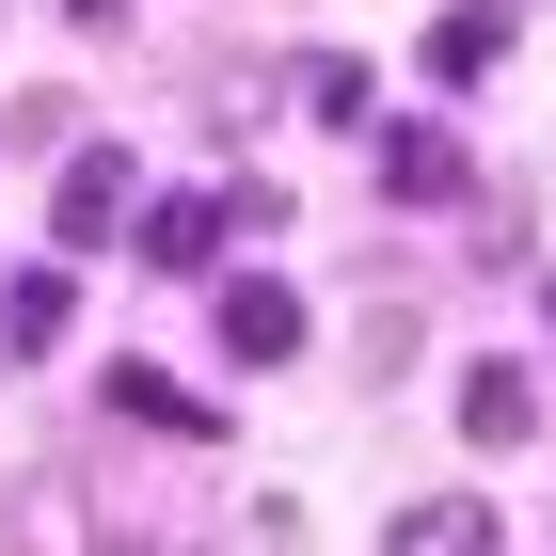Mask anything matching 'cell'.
<instances>
[{
    "label": "cell",
    "instance_id": "30bf717a",
    "mask_svg": "<svg viewBox=\"0 0 556 556\" xmlns=\"http://www.w3.org/2000/svg\"><path fill=\"white\" fill-rule=\"evenodd\" d=\"M80 525H96V509H80V477H33V493H16V541H33V556H96Z\"/></svg>",
    "mask_w": 556,
    "mask_h": 556
},
{
    "label": "cell",
    "instance_id": "9c48e42d",
    "mask_svg": "<svg viewBox=\"0 0 556 556\" xmlns=\"http://www.w3.org/2000/svg\"><path fill=\"white\" fill-rule=\"evenodd\" d=\"M462 429H477V445H525V429H541V382H525L509 350H493V366H462Z\"/></svg>",
    "mask_w": 556,
    "mask_h": 556
},
{
    "label": "cell",
    "instance_id": "8992f818",
    "mask_svg": "<svg viewBox=\"0 0 556 556\" xmlns=\"http://www.w3.org/2000/svg\"><path fill=\"white\" fill-rule=\"evenodd\" d=\"M64 318H80V287H64V270H16V287H0V366H48Z\"/></svg>",
    "mask_w": 556,
    "mask_h": 556
},
{
    "label": "cell",
    "instance_id": "8fae6325",
    "mask_svg": "<svg viewBox=\"0 0 556 556\" xmlns=\"http://www.w3.org/2000/svg\"><path fill=\"white\" fill-rule=\"evenodd\" d=\"M302 112L318 128H366V64H302Z\"/></svg>",
    "mask_w": 556,
    "mask_h": 556
},
{
    "label": "cell",
    "instance_id": "3957f363",
    "mask_svg": "<svg viewBox=\"0 0 556 556\" xmlns=\"http://www.w3.org/2000/svg\"><path fill=\"white\" fill-rule=\"evenodd\" d=\"M207 318H223V350H239V366H287V350H302V287H270V270L207 287Z\"/></svg>",
    "mask_w": 556,
    "mask_h": 556
},
{
    "label": "cell",
    "instance_id": "52a82bcc",
    "mask_svg": "<svg viewBox=\"0 0 556 556\" xmlns=\"http://www.w3.org/2000/svg\"><path fill=\"white\" fill-rule=\"evenodd\" d=\"M382 556H509V525L477 509V493H429V509H397V541Z\"/></svg>",
    "mask_w": 556,
    "mask_h": 556
},
{
    "label": "cell",
    "instance_id": "ba28073f",
    "mask_svg": "<svg viewBox=\"0 0 556 556\" xmlns=\"http://www.w3.org/2000/svg\"><path fill=\"white\" fill-rule=\"evenodd\" d=\"M509 64V0H445L429 16V80H493Z\"/></svg>",
    "mask_w": 556,
    "mask_h": 556
},
{
    "label": "cell",
    "instance_id": "6da1fadb",
    "mask_svg": "<svg viewBox=\"0 0 556 556\" xmlns=\"http://www.w3.org/2000/svg\"><path fill=\"white\" fill-rule=\"evenodd\" d=\"M128 207H143V175L96 143V160H64V191H48V239H64V255H96V239H128Z\"/></svg>",
    "mask_w": 556,
    "mask_h": 556
},
{
    "label": "cell",
    "instance_id": "7c38bea8",
    "mask_svg": "<svg viewBox=\"0 0 556 556\" xmlns=\"http://www.w3.org/2000/svg\"><path fill=\"white\" fill-rule=\"evenodd\" d=\"M80 16H112V0H80Z\"/></svg>",
    "mask_w": 556,
    "mask_h": 556
},
{
    "label": "cell",
    "instance_id": "277c9868",
    "mask_svg": "<svg viewBox=\"0 0 556 556\" xmlns=\"http://www.w3.org/2000/svg\"><path fill=\"white\" fill-rule=\"evenodd\" d=\"M382 191H397V207H462V191H477V160H462L445 128H382Z\"/></svg>",
    "mask_w": 556,
    "mask_h": 556
},
{
    "label": "cell",
    "instance_id": "7a4b0ae2",
    "mask_svg": "<svg viewBox=\"0 0 556 556\" xmlns=\"http://www.w3.org/2000/svg\"><path fill=\"white\" fill-rule=\"evenodd\" d=\"M128 223H143V270H160V287H207L223 239H239V223H223V191H175V207H128Z\"/></svg>",
    "mask_w": 556,
    "mask_h": 556
},
{
    "label": "cell",
    "instance_id": "5b68a950",
    "mask_svg": "<svg viewBox=\"0 0 556 556\" xmlns=\"http://www.w3.org/2000/svg\"><path fill=\"white\" fill-rule=\"evenodd\" d=\"M96 397H112V414H128V429H160V445H191V429H223L207 397L175 382V366H143V350H128V366H112V382H96Z\"/></svg>",
    "mask_w": 556,
    "mask_h": 556
}]
</instances>
